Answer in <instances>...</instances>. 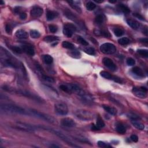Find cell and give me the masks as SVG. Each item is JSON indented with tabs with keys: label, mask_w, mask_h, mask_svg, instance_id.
Segmentation results:
<instances>
[{
	"label": "cell",
	"mask_w": 148,
	"mask_h": 148,
	"mask_svg": "<svg viewBox=\"0 0 148 148\" xmlns=\"http://www.w3.org/2000/svg\"><path fill=\"white\" fill-rule=\"evenodd\" d=\"M131 124H132L133 126L135 127L136 129L139 130H143L145 128V125L143 124H142V123L139 122L138 120H132L131 121Z\"/></svg>",
	"instance_id": "21"
},
{
	"label": "cell",
	"mask_w": 148,
	"mask_h": 148,
	"mask_svg": "<svg viewBox=\"0 0 148 148\" xmlns=\"http://www.w3.org/2000/svg\"><path fill=\"white\" fill-rule=\"evenodd\" d=\"M57 15V14L54 11H48L46 13V19L48 21H51V20H53Z\"/></svg>",
	"instance_id": "23"
},
{
	"label": "cell",
	"mask_w": 148,
	"mask_h": 148,
	"mask_svg": "<svg viewBox=\"0 0 148 148\" xmlns=\"http://www.w3.org/2000/svg\"><path fill=\"white\" fill-rule=\"evenodd\" d=\"M118 43L121 45H126L130 43V40L127 37H123L118 39Z\"/></svg>",
	"instance_id": "27"
},
{
	"label": "cell",
	"mask_w": 148,
	"mask_h": 148,
	"mask_svg": "<svg viewBox=\"0 0 148 148\" xmlns=\"http://www.w3.org/2000/svg\"><path fill=\"white\" fill-rule=\"evenodd\" d=\"M1 5L4 4V2H3V1H1Z\"/></svg>",
	"instance_id": "56"
},
{
	"label": "cell",
	"mask_w": 148,
	"mask_h": 148,
	"mask_svg": "<svg viewBox=\"0 0 148 148\" xmlns=\"http://www.w3.org/2000/svg\"><path fill=\"white\" fill-rule=\"evenodd\" d=\"M133 16H135L136 18H138V19H139L140 20H142V21H145V18H144L141 15L137 14V13H135V14H133Z\"/></svg>",
	"instance_id": "47"
},
{
	"label": "cell",
	"mask_w": 148,
	"mask_h": 148,
	"mask_svg": "<svg viewBox=\"0 0 148 148\" xmlns=\"http://www.w3.org/2000/svg\"><path fill=\"white\" fill-rule=\"evenodd\" d=\"M85 52L86 53L88 54L89 55H95V50L93 48H91V47H88V48H86L85 49Z\"/></svg>",
	"instance_id": "35"
},
{
	"label": "cell",
	"mask_w": 148,
	"mask_h": 148,
	"mask_svg": "<svg viewBox=\"0 0 148 148\" xmlns=\"http://www.w3.org/2000/svg\"><path fill=\"white\" fill-rule=\"evenodd\" d=\"M30 113L31 116H33L35 117H38L39 119H41L43 120L46 121L47 122L50 123H55L56 120V119L52 116L49 115L48 114L43 113L38 110H37L34 109H29Z\"/></svg>",
	"instance_id": "4"
},
{
	"label": "cell",
	"mask_w": 148,
	"mask_h": 148,
	"mask_svg": "<svg viewBox=\"0 0 148 148\" xmlns=\"http://www.w3.org/2000/svg\"><path fill=\"white\" fill-rule=\"evenodd\" d=\"M127 23L128 25L133 29H138L140 27V24L135 20L132 19H128L126 20Z\"/></svg>",
	"instance_id": "17"
},
{
	"label": "cell",
	"mask_w": 148,
	"mask_h": 148,
	"mask_svg": "<svg viewBox=\"0 0 148 148\" xmlns=\"http://www.w3.org/2000/svg\"><path fill=\"white\" fill-rule=\"evenodd\" d=\"M49 147H59L60 146H58V145H54V144H53V145H50Z\"/></svg>",
	"instance_id": "53"
},
{
	"label": "cell",
	"mask_w": 148,
	"mask_h": 148,
	"mask_svg": "<svg viewBox=\"0 0 148 148\" xmlns=\"http://www.w3.org/2000/svg\"><path fill=\"white\" fill-rule=\"evenodd\" d=\"M98 145L99 147H110V146L108 145L107 143H105L104 142H102V141H98Z\"/></svg>",
	"instance_id": "46"
},
{
	"label": "cell",
	"mask_w": 148,
	"mask_h": 148,
	"mask_svg": "<svg viewBox=\"0 0 148 148\" xmlns=\"http://www.w3.org/2000/svg\"><path fill=\"white\" fill-rule=\"evenodd\" d=\"M22 49L23 52H25L27 55L31 56H33L35 55V50L32 46L29 45H23L22 46Z\"/></svg>",
	"instance_id": "16"
},
{
	"label": "cell",
	"mask_w": 148,
	"mask_h": 148,
	"mask_svg": "<svg viewBox=\"0 0 148 148\" xmlns=\"http://www.w3.org/2000/svg\"><path fill=\"white\" fill-rule=\"evenodd\" d=\"M30 35L31 38L37 39L40 37L41 34L39 33V31L35 30H31L30 31Z\"/></svg>",
	"instance_id": "37"
},
{
	"label": "cell",
	"mask_w": 148,
	"mask_h": 148,
	"mask_svg": "<svg viewBox=\"0 0 148 148\" xmlns=\"http://www.w3.org/2000/svg\"><path fill=\"white\" fill-rule=\"evenodd\" d=\"M137 53H139L142 57L146 58L148 57V50L147 49H139L137 50Z\"/></svg>",
	"instance_id": "39"
},
{
	"label": "cell",
	"mask_w": 148,
	"mask_h": 148,
	"mask_svg": "<svg viewBox=\"0 0 148 148\" xmlns=\"http://www.w3.org/2000/svg\"><path fill=\"white\" fill-rule=\"evenodd\" d=\"M62 46L65 49H68L70 50H73L75 49L74 45L70 42H68V41H64V42H63Z\"/></svg>",
	"instance_id": "26"
},
{
	"label": "cell",
	"mask_w": 148,
	"mask_h": 148,
	"mask_svg": "<svg viewBox=\"0 0 148 148\" xmlns=\"http://www.w3.org/2000/svg\"><path fill=\"white\" fill-rule=\"evenodd\" d=\"M130 139L133 142H137L138 140V137L137 135H136L133 134V135H131Z\"/></svg>",
	"instance_id": "48"
},
{
	"label": "cell",
	"mask_w": 148,
	"mask_h": 148,
	"mask_svg": "<svg viewBox=\"0 0 148 148\" xmlns=\"http://www.w3.org/2000/svg\"><path fill=\"white\" fill-rule=\"evenodd\" d=\"M1 110L2 111L8 112V113H16L23 115H30V113L29 110H26L23 108L12 104H1Z\"/></svg>",
	"instance_id": "2"
},
{
	"label": "cell",
	"mask_w": 148,
	"mask_h": 148,
	"mask_svg": "<svg viewBox=\"0 0 148 148\" xmlns=\"http://www.w3.org/2000/svg\"><path fill=\"white\" fill-rule=\"evenodd\" d=\"M65 16H66L67 18H68L69 19H70L71 20H72V21H74L76 23H80L79 22H78V19L76 16L75 15L73 14L72 12H71V11H70L69 10H67L65 11Z\"/></svg>",
	"instance_id": "19"
},
{
	"label": "cell",
	"mask_w": 148,
	"mask_h": 148,
	"mask_svg": "<svg viewBox=\"0 0 148 148\" xmlns=\"http://www.w3.org/2000/svg\"><path fill=\"white\" fill-rule=\"evenodd\" d=\"M132 72L133 74H134L138 76H140V77H143L144 76V73L143 71L138 67H135L134 68H132Z\"/></svg>",
	"instance_id": "22"
},
{
	"label": "cell",
	"mask_w": 148,
	"mask_h": 148,
	"mask_svg": "<svg viewBox=\"0 0 148 148\" xmlns=\"http://www.w3.org/2000/svg\"><path fill=\"white\" fill-rule=\"evenodd\" d=\"M103 64L105 65V66L107 67L110 70L112 71H115L116 70V66L115 64L113 63V61L111 59L108 57H105L102 60Z\"/></svg>",
	"instance_id": "14"
},
{
	"label": "cell",
	"mask_w": 148,
	"mask_h": 148,
	"mask_svg": "<svg viewBox=\"0 0 148 148\" xmlns=\"http://www.w3.org/2000/svg\"><path fill=\"white\" fill-rule=\"evenodd\" d=\"M104 22V17L102 15H98V16H97L96 18L95 19V23L98 24H101Z\"/></svg>",
	"instance_id": "32"
},
{
	"label": "cell",
	"mask_w": 148,
	"mask_h": 148,
	"mask_svg": "<svg viewBox=\"0 0 148 148\" xmlns=\"http://www.w3.org/2000/svg\"><path fill=\"white\" fill-rule=\"evenodd\" d=\"M118 7H119V9H120L123 12L125 13V14H128V13L130 12V9H129L126 5L122 4H120L118 5Z\"/></svg>",
	"instance_id": "31"
},
{
	"label": "cell",
	"mask_w": 148,
	"mask_h": 148,
	"mask_svg": "<svg viewBox=\"0 0 148 148\" xmlns=\"http://www.w3.org/2000/svg\"><path fill=\"white\" fill-rule=\"evenodd\" d=\"M140 41L142 43H145V44H147L148 43V39L147 38H142L139 39Z\"/></svg>",
	"instance_id": "52"
},
{
	"label": "cell",
	"mask_w": 148,
	"mask_h": 148,
	"mask_svg": "<svg viewBox=\"0 0 148 148\" xmlns=\"http://www.w3.org/2000/svg\"><path fill=\"white\" fill-rule=\"evenodd\" d=\"M16 127L20 130L24 131L26 132H33L35 131L38 128V127L26 123H23L21 121H17L15 124Z\"/></svg>",
	"instance_id": "6"
},
{
	"label": "cell",
	"mask_w": 148,
	"mask_h": 148,
	"mask_svg": "<svg viewBox=\"0 0 148 148\" xmlns=\"http://www.w3.org/2000/svg\"><path fill=\"white\" fill-rule=\"evenodd\" d=\"M109 2L110 3H116V0H115V1H109Z\"/></svg>",
	"instance_id": "55"
},
{
	"label": "cell",
	"mask_w": 148,
	"mask_h": 148,
	"mask_svg": "<svg viewBox=\"0 0 148 148\" xmlns=\"http://www.w3.org/2000/svg\"><path fill=\"white\" fill-rule=\"evenodd\" d=\"M11 49L13 50V51L15 52L16 53L21 54L23 52L22 48H20V47H18L16 46H11Z\"/></svg>",
	"instance_id": "38"
},
{
	"label": "cell",
	"mask_w": 148,
	"mask_h": 148,
	"mask_svg": "<svg viewBox=\"0 0 148 148\" xmlns=\"http://www.w3.org/2000/svg\"><path fill=\"white\" fill-rule=\"evenodd\" d=\"M43 12H44V10L41 7L38 6V5H35V6H34L33 8L31 9L30 11V15L31 17L36 18L42 16Z\"/></svg>",
	"instance_id": "12"
},
{
	"label": "cell",
	"mask_w": 148,
	"mask_h": 148,
	"mask_svg": "<svg viewBox=\"0 0 148 148\" xmlns=\"http://www.w3.org/2000/svg\"><path fill=\"white\" fill-rule=\"evenodd\" d=\"M76 31V26L72 23H67L64 25L63 29V34L68 38L72 37L74 33Z\"/></svg>",
	"instance_id": "9"
},
{
	"label": "cell",
	"mask_w": 148,
	"mask_h": 148,
	"mask_svg": "<svg viewBox=\"0 0 148 148\" xmlns=\"http://www.w3.org/2000/svg\"><path fill=\"white\" fill-rule=\"evenodd\" d=\"M95 2H96V3H103V2H104V1H96V0H95L94 1Z\"/></svg>",
	"instance_id": "54"
},
{
	"label": "cell",
	"mask_w": 148,
	"mask_h": 148,
	"mask_svg": "<svg viewBox=\"0 0 148 148\" xmlns=\"http://www.w3.org/2000/svg\"><path fill=\"white\" fill-rule=\"evenodd\" d=\"M127 65H130V66H132V65H135V61L132 58H128L127 60Z\"/></svg>",
	"instance_id": "45"
},
{
	"label": "cell",
	"mask_w": 148,
	"mask_h": 148,
	"mask_svg": "<svg viewBox=\"0 0 148 148\" xmlns=\"http://www.w3.org/2000/svg\"><path fill=\"white\" fill-rule=\"evenodd\" d=\"M15 35L17 38L20 39H26L29 37L27 32L22 29H20L17 31L15 33Z\"/></svg>",
	"instance_id": "18"
},
{
	"label": "cell",
	"mask_w": 148,
	"mask_h": 148,
	"mask_svg": "<svg viewBox=\"0 0 148 148\" xmlns=\"http://www.w3.org/2000/svg\"><path fill=\"white\" fill-rule=\"evenodd\" d=\"M43 60L46 64L50 65L53 62V58L49 55H45L43 56Z\"/></svg>",
	"instance_id": "24"
},
{
	"label": "cell",
	"mask_w": 148,
	"mask_h": 148,
	"mask_svg": "<svg viewBox=\"0 0 148 148\" xmlns=\"http://www.w3.org/2000/svg\"><path fill=\"white\" fill-rule=\"evenodd\" d=\"M3 89L4 90L8 91L10 93H13L16 94L22 95L27 97V98H30L31 100H34L35 101H37L38 102H43L44 101V99L41 98L40 97L38 96L33 93H31L30 91L26 90H22V89H17L14 87H9L8 86H4L3 87Z\"/></svg>",
	"instance_id": "1"
},
{
	"label": "cell",
	"mask_w": 148,
	"mask_h": 148,
	"mask_svg": "<svg viewBox=\"0 0 148 148\" xmlns=\"http://www.w3.org/2000/svg\"><path fill=\"white\" fill-rule=\"evenodd\" d=\"M102 107L105 109V111H106L108 113H110V115H116L117 114V110L113 107L111 106L106 105H102Z\"/></svg>",
	"instance_id": "20"
},
{
	"label": "cell",
	"mask_w": 148,
	"mask_h": 148,
	"mask_svg": "<svg viewBox=\"0 0 148 148\" xmlns=\"http://www.w3.org/2000/svg\"><path fill=\"white\" fill-rule=\"evenodd\" d=\"M41 76H42V78L43 80H44L45 81L49 82V83H54L55 82V80H54L53 78H52L50 76H49L48 75H45V74H42L41 75Z\"/></svg>",
	"instance_id": "34"
},
{
	"label": "cell",
	"mask_w": 148,
	"mask_h": 148,
	"mask_svg": "<svg viewBox=\"0 0 148 148\" xmlns=\"http://www.w3.org/2000/svg\"><path fill=\"white\" fill-rule=\"evenodd\" d=\"M117 132L120 134H123L126 132V128L123 124H119L117 125L116 128Z\"/></svg>",
	"instance_id": "28"
},
{
	"label": "cell",
	"mask_w": 148,
	"mask_h": 148,
	"mask_svg": "<svg viewBox=\"0 0 148 148\" xmlns=\"http://www.w3.org/2000/svg\"><path fill=\"white\" fill-rule=\"evenodd\" d=\"M78 42L80 43V44H81L82 45H83V46L89 45V43H88V42H87V41H86L83 38H82V37L78 36Z\"/></svg>",
	"instance_id": "43"
},
{
	"label": "cell",
	"mask_w": 148,
	"mask_h": 148,
	"mask_svg": "<svg viewBox=\"0 0 148 148\" xmlns=\"http://www.w3.org/2000/svg\"><path fill=\"white\" fill-rule=\"evenodd\" d=\"M49 29L50 31L52 33H55L57 31L58 28L56 26L53 25V24H50L49 26Z\"/></svg>",
	"instance_id": "44"
},
{
	"label": "cell",
	"mask_w": 148,
	"mask_h": 148,
	"mask_svg": "<svg viewBox=\"0 0 148 148\" xmlns=\"http://www.w3.org/2000/svg\"><path fill=\"white\" fill-rule=\"evenodd\" d=\"M70 55H71V56H72L73 57L77 58V59L80 58V56H81L80 52L77 50H72V51H71V52L70 53Z\"/></svg>",
	"instance_id": "42"
},
{
	"label": "cell",
	"mask_w": 148,
	"mask_h": 148,
	"mask_svg": "<svg viewBox=\"0 0 148 148\" xmlns=\"http://www.w3.org/2000/svg\"><path fill=\"white\" fill-rule=\"evenodd\" d=\"M61 124L63 125V126L67 127H75L76 123L72 118L70 117H65L61 121Z\"/></svg>",
	"instance_id": "13"
},
{
	"label": "cell",
	"mask_w": 148,
	"mask_h": 148,
	"mask_svg": "<svg viewBox=\"0 0 148 148\" xmlns=\"http://www.w3.org/2000/svg\"><path fill=\"white\" fill-rule=\"evenodd\" d=\"M5 30H6V32L8 34H11V32H12V29H11V26L9 24H7L6 27H5Z\"/></svg>",
	"instance_id": "49"
},
{
	"label": "cell",
	"mask_w": 148,
	"mask_h": 148,
	"mask_svg": "<svg viewBox=\"0 0 148 148\" xmlns=\"http://www.w3.org/2000/svg\"><path fill=\"white\" fill-rule=\"evenodd\" d=\"M127 117L130 118V119H131L132 120H138L139 119H140V117L139 116L135 115V114L134 113H128L127 115Z\"/></svg>",
	"instance_id": "40"
},
{
	"label": "cell",
	"mask_w": 148,
	"mask_h": 148,
	"mask_svg": "<svg viewBox=\"0 0 148 148\" xmlns=\"http://www.w3.org/2000/svg\"><path fill=\"white\" fill-rule=\"evenodd\" d=\"M60 89L61 90H63L64 92L67 93H71L70 89H69L68 86L67 85H61L60 86Z\"/></svg>",
	"instance_id": "41"
},
{
	"label": "cell",
	"mask_w": 148,
	"mask_h": 148,
	"mask_svg": "<svg viewBox=\"0 0 148 148\" xmlns=\"http://www.w3.org/2000/svg\"><path fill=\"white\" fill-rule=\"evenodd\" d=\"M100 50L102 53L106 55H112L116 51V48L111 43H105L101 45Z\"/></svg>",
	"instance_id": "7"
},
{
	"label": "cell",
	"mask_w": 148,
	"mask_h": 148,
	"mask_svg": "<svg viewBox=\"0 0 148 148\" xmlns=\"http://www.w3.org/2000/svg\"><path fill=\"white\" fill-rule=\"evenodd\" d=\"M67 85L68 86L69 89H70L71 93H74L75 94H76L79 95L80 97L83 96L84 95L86 94L85 91H84L81 88L79 87L77 85L71 83Z\"/></svg>",
	"instance_id": "11"
},
{
	"label": "cell",
	"mask_w": 148,
	"mask_h": 148,
	"mask_svg": "<svg viewBox=\"0 0 148 148\" xmlns=\"http://www.w3.org/2000/svg\"><path fill=\"white\" fill-rule=\"evenodd\" d=\"M114 34L117 37H120L124 34V31L123 30L121 29H120V28H116V29H114Z\"/></svg>",
	"instance_id": "36"
},
{
	"label": "cell",
	"mask_w": 148,
	"mask_h": 148,
	"mask_svg": "<svg viewBox=\"0 0 148 148\" xmlns=\"http://www.w3.org/2000/svg\"><path fill=\"white\" fill-rule=\"evenodd\" d=\"M58 40H59V37L53 36V35H48V36L45 37V38H44V41L46 42H52Z\"/></svg>",
	"instance_id": "25"
},
{
	"label": "cell",
	"mask_w": 148,
	"mask_h": 148,
	"mask_svg": "<svg viewBox=\"0 0 148 148\" xmlns=\"http://www.w3.org/2000/svg\"><path fill=\"white\" fill-rule=\"evenodd\" d=\"M20 18L22 20H25L27 18V14L25 12H22L20 14Z\"/></svg>",
	"instance_id": "50"
},
{
	"label": "cell",
	"mask_w": 148,
	"mask_h": 148,
	"mask_svg": "<svg viewBox=\"0 0 148 148\" xmlns=\"http://www.w3.org/2000/svg\"><path fill=\"white\" fill-rule=\"evenodd\" d=\"M100 75L103 78L107 79L113 80L114 81L118 82V83H121V82H122L120 78L115 76H112L111 74H109V72H106V71H102V72H100Z\"/></svg>",
	"instance_id": "15"
},
{
	"label": "cell",
	"mask_w": 148,
	"mask_h": 148,
	"mask_svg": "<svg viewBox=\"0 0 148 148\" xmlns=\"http://www.w3.org/2000/svg\"><path fill=\"white\" fill-rule=\"evenodd\" d=\"M55 110L58 115L64 116L68 113V108L65 103L58 102L55 105Z\"/></svg>",
	"instance_id": "8"
},
{
	"label": "cell",
	"mask_w": 148,
	"mask_h": 148,
	"mask_svg": "<svg viewBox=\"0 0 148 148\" xmlns=\"http://www.w3.org/2000/svg\"><path fill=\"white\" fill-rule=\"evenodd\" d=\"M38 128H41V129H42V130H47L48 131H49L50 132L53 133L55 135H56V136H57L58 137L60 138L61 139H62L63 141H64L68 144V145H70V146L72 147H79V146L75 145L74 143V142L72 141V139H71V138L68 136L64 134L62 132L60 131H58L57 130H55V129H53V128H50V127H46V126H43V125H38Z\"/></svg>",
	"instance_id": "3"
},
{
	"label": "cell",
	"mask_w": 148,
	"mask_h": 148,
	"mask_svg": "<svg viewBox=\"0 0 148 148\" xmlns=\"http://www.w3.org/2000/svg\"><path fill=\"white\" fill-rule=\"evenodd\" d=\"M68 3L70 4V5L72 7V8L75 9L76 12H78L79 14H81L82 13V9L78 6V5H76L75 4L74 1H68Z\"/></svg>",
	"instance_id": "29"
},
{
	"label": "cell",
	"mask_w": 148,
	"mask_h": 148,
	"mask_svg": "<svg viewBox=\"0 0 148 148\" xmlns=\"http://www.w3.org/2000/svg\"><path fill=\"white\" fill-rule=\"evenodd\" d=\"M91 130H93V131H97V130H100V128H98V127H97L96 125H94V124H93L92 125H91Z\"/></svg>",
	"instance_id": "51"
},
{
	"label": "cell",
	"mask_w": 148,
	"mask_h": 148,
	"mask_svg": "<svg viewBox=\"0 0 148 148\" xmlns=\"http://www.w3.org/2000/svg\"><path fill=\"white\" fill-rule=\"evenodd\" d=\"M96 8V5L92 1H89L86 4V8L89 11H93Z\"/></svg>",
	"instance_id": "33"
},
{
	"label": "cell",
	"mask_w": 148,
	"mask_h": 148,
	"mask_svg": "<svg viewBox=\"0 0 148 148\" xmlns=\"http://www.w3.org/2000/svg\"><path fill=\"white\" fill-rule=\"evenodd\" d=\"M96 125L98 128H102L105 126V123L104 121L102 120V118L100 116H98L97 117V121H96Z\"/></svg>",
	"instance_id": "30"
},
{
	"label": "cell",
	"mask_w": 148,
	"mask_h": 148,
	"mask_svg": "<svg viewBox=\"0 0 148 148\" xmlns=\"http://www.w3.org/2000/svg\"><path fill=\"white\" fill-rule=\"evenodd\" d=\"M75 115L78 119L83 121H90L94 119L95 114L89 110L79 109L75 112Z\"/></svg>",
	"instance_id": "5"
},
{
	"label": "cell",
	"mask_w": 148,
	"mask_h": 148,
	"mask_svg": "<svg viewBox=\"0 0 148 148\" xmlns=\"http://www.w3.org/2000/svg\"><path fill=\"white\" fill-rule=\"evenodd\" d=\"M132 91L135 96L139 98H146L147 97V89L145 87H134Z\"/></svg>",
	"instance_id": "10"
}]
</instances>
